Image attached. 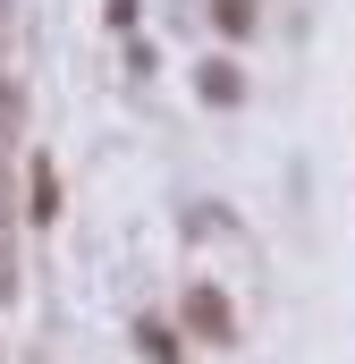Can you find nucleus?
<instances>
[{
    "label": "nucleus",
    "mask_w": 355,
    "mask_h": 364,
    "mask_svg": "<svg viewBox=\"0 0 355 364\" xmlns=\"http://www.w3.org/2000/svg\"><path fill=\"white\" fill-rule=\"evenodd\" d=\"M178 314H186V331H195L203 348H229V339H237V314H229V296H220L212 279H186Z\"/></svg>",
    "instance_id": "f257e3e1"
},
{
    "label": "nucleus",
    "mask_w": 355,
    "mask_h": 364,
    "mask_svg": "<svg viewBox=\"0 0 355 364\" xmlns=\"http://www.w3.org/2000/svg\"><path fill=\"white\" fill-rule=\"evenodd\" d=\"M26 220H43V229L60 220V170L51 161H26Z\"/></svg>",
    "instance_id": "f03ea898"
},
{
    "label": "nucleus",
    "mask_w": 355,
    "mask_h": 364,
    "mask_svg": "<svg viewBox=\"0 0 355 364\" xmlns=\"http://www.w3.org/2000/svg\"><path fill=\"white\" fill-rule=\"evenodd\" d=\"M237 93H246V77H237L229 60H212V68H203V102H212V110H229Z\"/></svg>",
    "instance_id": "7ed1b4c3"
},
{
    "label": "nucleus",
    "mask_w": 355,
    "mask_h": 364,
    "mask_svg": "<svg viewBox=\"0 0 355 364\" xmlns=\"http://www.w3.org/2000/svg\"><path fill=\"white\" fill-rule=\"evenodd\" d=\"M220 9V34H254V0H212Z\"/></svg>",
    "instance_id": "20e7f679"
}]
</instances>
